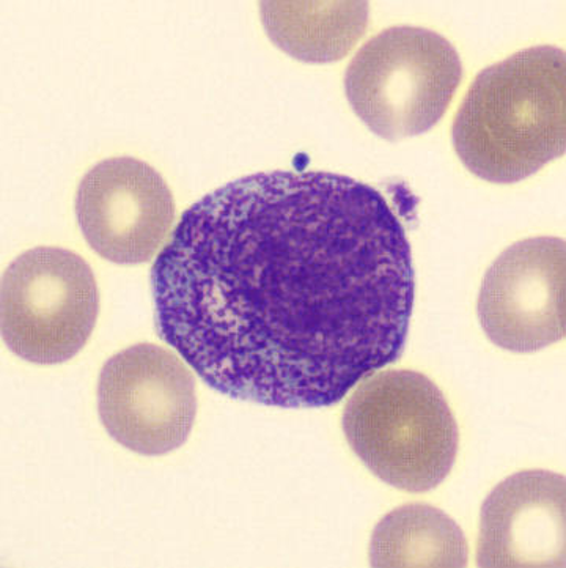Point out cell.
<instances>
[{"label":"cell","instance_id":"1","mask_svg":"<svg viewBox=\"0 0 566 568\" xmlns=\"http://www.w3.org/2000/svg\"><path fill=\"white\" fill-rule=\"evenodd\" d=\"M159 336L217 393L326 408L407 345L411 244L350 176H243L183 214L152 270Z\"/></svg>","mask_w":566,"mask_h":568},{"label":"cell","instance_id":"2","mask_svg":"<svg viewBox=\"0 0 566 568\" xmlns=\"http://www.w3.org/2000/svg\"><path fill=\"white\" fill-rule=\"evenodd\" d=\"M564 49L534 47L486 68L453 123V145L472 174L516 183L564 156Z\"/></svg>","mask_w":566,"mask_h":568},{"label":"cell","instance_id":"3","mask_svg":"<svg viewBox=\"0 0 566 568\" xmlns=\"http://www.w3.org/2000/svg\"><path fill=\"white\" fill-rule=\"evenodd\" d=\"M347 442L385 484L425 493L447 479L459 455V425L440 387L412 371L363 379L343 413Z\"/></svg>","mask_w":566,"mask_h":568},{"label":"cell","instance_id":"4","mask_svg":"<svg viewBox=\"0 0 566 568\" xmlns=\"http://www.w3.org/2000/svg\"><path fill=\"white\" fill-rule=\"evenodd\" d=\"M463 79L456 49L433 30L400 26L367 41L344 77L348 101L388 141L426 133Z\"/></svg>","mask_w":566,"mask_h":568},{"label":"cell","instance_id":"5","mask_svg":"<svg viewBox=\"0 0 566 568\" xmlns=\"http://www.w3.org/2000/svg\"><path fill=\"white\" fill-rule=\"evenodd\" d=\"M93 271L60 247L20 255L2 276V337L14 355L33 364H62L85 347L99 318Z\"/></svg>","mask_w":566,"mask_h":568},{"label":"cell","instance_id":"6","mask_svg":"<svg viewBox=\"0 0 566 568\" xmlns=\"http://www.w3.org/2000/svg\"><path fill=\"white\" fill-rule=\"evenodd\" d=\"M99 413L107 434L126 449L148 457L174 453L196 420V379L175 353L134 345L104 364Z\"/></svg>","mask_w":566,"mask_h":568},{"label":"cell","instance_id":"7","mask_svg":"<svg viewBox=\"0 0 566 568\" xmlns=\"http://www.w3.org/2000/svg\"><path fill=\"white\" fill-rule=\"evenodd\" d=\"M565 241L539 236L502 252L483 277L478 318L497 347L535 353L565 337Z\"/></svg>","mask_w":566,"mask_h":568},{"label":"cell","instance_id":"8","mask_svg":"<svg viewBox=\"0 0 566 568\" xmlns=\"http://www.w3.org/2000/svg\"><path fill=\"white\" fill-rule=\"evenodd\" d=\"M82 235L96 254L119 265L152 261L175 220L174 195L152 165L134 158L101 161L76 194Z\"/></svg>","mask_w":566,"mask_h":568},{"label":"cell","instance_id":"9","mask_svg":"<svg viewBox=\"0 0 566 568\" xmlns=\"http://www.w3.org/2000/svg\"><path fill=\"white\" fill-rule=\"evenodd\" d=\"M480 567H565V476L524 471L483 503Z\"/></svg>","mask_w":566,"mask_h":568},{"label":"cell","instance_id":"10","mask_svg":"<svg viewBox=\"0 0 566 568\" xmlns=\"http://www.w3.org/2000/svg\"><path fill=\"white\" fill-rule=\"evenodd\" d=\"M269 39L310 63L340 60L366 32V2H261Z\"/></svg>","mask_w":566,"mask_h":568},{"label":"cell","instance_id":"11","mask_svg":"<svg viewBox=\"0 0 566 568\" xmlns=\"http://www.w3.org/2000/svg\"><path fill=\"white\" fill-rule=\"evenodd\" d=\"M371 567H466L463 530L429 504H407L385 515L373 530Z\"/></svg>","mask_w":566,"mask_h":568}]
</instances>
